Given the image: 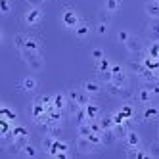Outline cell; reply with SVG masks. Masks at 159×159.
I'll list each match as a JSON object with an SVG mask.
<instances>
[{"label":"cell","instance_id":"obj_1","mask_svg":"<svg viewBox=\"0 0 159 159\" xmlns=\"http://www.w3.org/2000/svg\"><path fill=\"white\" fill-rule=\"evenodd\" d=\"M21 58H23V61L31 67L33 71H40L42 69V65H44V58H42V54L37 52V50H21Z\"/></svg>","mask_w":159,"mask_h":159},{"label":"cell","instance_id":"obj_2","mask_svg":"<svg viewBox=\"0 0 159 159\" xmlns=\"http://www.w3.org/2000/svg\"><path fill=\"white\" fill-rule=\"evenodd\" d=\"M111 83H115L117 86L127 88V84H129V75H127V71L123 69V65H119V63H113L111 65Z\"/></svg>","mask_w":159,"mask_h":159},{"label":"cell","instance_id":"obj_3","mask_svg":"<svg viewBox=\"0 0 159 159\" xmlns=\"http://www.w3.org/2000/svg\"><path fill=\"white\" fill-rule=\"evenodd\" d=\"M79 23H81V19H79L77 12H75L71 6H67L63 12H61V25L67 27V29H75Z\"/></svg>","mask_w":159,"mask_h":159},{"label":"cell","instance_id":"obj_4","mask_svg":"<svg viewBox=\"0 0 159 159\" xmlns=\"http://www.w3.org/2000/svg\"><path fill=\"white\" fill-rule=\"evenodd\" d=\"M67 98L71 102H77L81 107H84L86 104H90V94L86 90H77V88H69L67 90Z\"/></svg>","mask_w":159,"mask_h":159},{"label":"cell","instance_id":"obj_5","mask_svg":"<svg viewBox=\"0 0 159 159\" xmlns=\"http://www.w3.org/2000/svg\"><path fill=\"white\" fill-rule=\"evenodd\" d=\"M77 150L81 153H94L100 150V146H96L88 136H79L77 138Z\"/></svg>","mask_w":159,"mask_h":159},{"label":"cell","instance_id":"obj_6","mask_svg":"<svg viewBox=\"0 0 159 159\" xmlns=\"http://www.w3.org/2000/svg\"><path fill=\"white\" fill-rule=\"evenodd\" d=\"M40 21H42V10L39 6H31V10L25 14V23L33 27V25H39Z\"/></svg>","mask_w":159,"mask_h":159},{"label":"cell","instance_id":"obj_7","mask_svg":"<svg viewBox=\"0 0 159 159\" xmlns=\"http://www.w3.org/2000/svg\"><path fill=\"white\" fill-rule=\"evenodd\" d=\"M125 48H127L130 54H142V50H144V44H142L140 37L130 35V39L127 40V44H125Z\"/></svg>","mask_w":159,"mask_h":159},{"label":"cell","instance_id":"obj_8","mask_svg":"<svg viewBox=\"0 0 159 159\" xmlns=\"http://www.w3.org/2000/svg\"><path fill=\"white\" fill-rule=\"evenodd\" d=\"M50 155H52V157H67V155H69V146H67L65 142H61V140L56 138Z\"/></svg>","mask_w":159,"mask_h":159},{"label":"cell","instance_id":"obj_9","mask_svg":"<svg viewBox=\"0 0 159 159\" xmlns=\"http://www.w3.org/2000/svg\"><path fill=\"white\" fill-rule=\"evenodd\" d=\"M153 92H152V90L150 88H146L144 84L140 86V90H138V92H136V102H140V104H144V106H148V104H152V102H153Z\"/></svg>","mask_w":159,"mask_h":159},{"label":"cell","instance_id":"obj_10","mask_svg":"<svg viewBox=\"0 0 159 159\" xmlns=\"http://www.w3.org/2000/svg\"><path fill=\"white\" fill-rule=\"evenodd\" d=\"M142 119H144V121H157V119H159V106L148 104V106L142 109Z\"/></svg>","mask_w":159,"mask_h":159},{"label":"cell","instance_id":"obj_11","mask_svg":"<svg viewBox=\"0 0 159 159\" xmlns=\"http://www.w3.org/2000/svg\"><path fill=\"white\" fill-rule=\"evenodd\" d=\"M144 12L148 14V17L159 19V0H148L144 6Z\"/></svg>","mask_w":159,"mask_h":159},{"label":"cell","instance_id":"obj_12","mask_svg":"<svg viewBox=\"0 0 159 159\" xmlns=\"http://www.w3.org/2000/svg\"><path fill=\"white\" fill-rule=\"evenodd\" d=\"M84 111H86L88 121H96V119H100V117H102V113H100V106H98V104H92V102L84 106Z\"/></svg>","mask_w":159,"mask_h":159},{"label":"cell","instance_id":"obj_13","mask_svg":"<svg viewBox=\"0 0 159 159\" xmlns=\"http://www.w3.org/2000/svg\"><path fill=\"white\" fill-rule=\"evenodd\" d=\"M83 90H86L90 96L100 94V92H102V83H100V81H84V83H83Z\"/></svg>","mask_w":159,"mask_h":159},{"label":"cell","instance_id":"obj_14","mask_svg":"<svg viewBox=\"0 0 159 159\" xmlns=\"http://www.w3.org/2000/svg\"><path fill=\"white\" fill-rule=\"evenodd\" d=\"M37 86H39V81H37L35 77H25L23 83H21V88H23L25 92H35Z\"/></svg>","mask_w":159,"mask_h":159},{"label":"cell","instance_id":"obj_15","mask_svg":"<svg viewBox=\"0 0 159 159\" xmlns=\"http://www.w3.org/2000/svg\"><path fill=\"white\" fill-rule=\"evenodd\" d=\"M73 31H75V35H77L79 39H86V37L90 35V25L86 23V21H81V23H79Z\"/></svg>","mask_w":159,"mask_h":159},{"label":"cell","instance_id":"obj_16","mask_svg":"<svg viewBox=\"0 0 159 159\" xmlns=\"http://www.w3.org/2000/svg\"><path fill=\"white\" fill-rule=\"evenodd\" d=\"M148 35L152 40H159V19H152L148 25Z\"/></svg>","mask_w":159,"mask_h":159},{"label":"cell","instance_id":"obj_17","mask_svg":"<svg viewBox=\"0 0 159 159\" xmlns=\"http://www.w3.org/2000/svg\"><path fill=\"white\" fill-rule=\"evenodd\" d=\"M115 140H117V136H115V132H113V129L102 130V144H104V146H111Z\"/></svg>","mask_w":159,"mask_h":159},{"label":"cell","instance_id":"obj_18","mask_svg":"<svg viewBox=\"0 0 159 159\" xmlns=\"http://www.w3.org/2000/svg\"><path fill=\"white\" fill-rule=\"evenodd\" d=\"M54 107L58 109H65L67 104H69V98H67V94H54Z\"/></svg>","mask_w":159,"mask_h":159},{"label":"cell","instance_id":"obj_19","mask_svg":"<svg viewBox=\"0 0 159 159\" xmlns=\"http://www.w3.org/2000/svg\"><path fill=\"white\" fill-rule=\"evenodd\" d=\"M117 111L121 113V115H123L125 119H134V113H136V111H134V106H132V104H123V106H121V107H119Z\"/></svg>","mask_w":159,"mask_h":159},{"label":"cell","instance_id":"obj_20","mask_svg":"<svg viewBox=\"0 0 159 159\" xmlns=\"http://www.w3.org/2000/svg\"><path fill=\"white\" fill-rule=\"evenodd\" d=\"M25 48H27V50H37V52H40L42 42H40L37 37H27V44H25ZM25 48H23V50H25Z\"/></svg>","mask_w":159,"mask_h":159},{"label":"cell","instance_id":"obj_21","mask_svg":"<svg viewBox=\"0 0 159 159\" xmlns=\"http://www.w3.org/2000/svg\"><path fill=\"white\" fill-rule=\"evenodd\" d=\"M125 142H127V146H140V136L136 130H129L127 132V138H125Z\"/></svg>","mask_w":159,"mask_h":159},{"label":"cell","instance_id":"obj_22","mask_svg":"<svg viewBox=\"0 0 159 159\" xmlns=\"http://www.w3.org/2000/svg\"><path fill=\"white\" fill-rule=\"evenodd\" d=\"M54 142H56V136L54 134H48V136H44V138H42V150L46 152L48 155H50L52 148H54Z\"/></svg>","mask_w":159,"mask_h":159},{"label":"cell","instance_id":"obj_23","mask_svg":"<svg viewBox=\"0 0 159 159\" xmlns=\"http://www.w3.org/2000/svg\"><path fill=\"white\" fill-rule=\"evenodd\" d=\"M25 44H27V35H23V33H17V35L14 37V46L21 52L25 48Z\"/></svg>","mask_w":159,"mask_h":159},{"label":"cell","instance_id":"obj_24","mask_svg":"<svg viewBox=\"0 0 159 159\" xmlns=\"http://www.w3.org/2000/svg\"><path fill=\"white\" fill-rule=\"evenodd\" d=\"M111 61L107 58H102L100 61H96V73H102V71H111Z\"/></svg>","mask_w":159,"mask_h":159},{"label":"cell","instance_id":"obj_25","mask_svg":"<svg viewBox=\"0 0 159 159\" xmlns=\"http://www.w3.org/2000/svg\"><path fill=\"white\" fill-rule=\"evenodd\" d=\"M104 8L107 10L109 14H115V12H119V8H121V0H106Z\"/></svg>","mask_w":159,"mask_h":159},{"label":"cell","instance_id":"obj_26","mask_svg":"<svg viewBox=\"0 0 159 159\" xmlns=\"http://www.w3.org/2000/svg\"><path fill=\"white\" fill-rule=\"evenodd\" d=\"M0 117H4V119H8V121L16 123V111H12L8 106H2V109H0Z\"/></svg>","mask_w":159,"mask_h":159},{"label":"cell","instance_id":"obj_27","mask_svg":"<svg viewBox=\"0 0 159 159\" xmlns=\"http://www.w3.org/2000/svg\"><path fill=\"white\" fill-rule=\"evenodd\" d=\"M73 119H75V123H77V125H81V123H86V121H88V117H86V111H84V107L77 109V111L73 113Z\"/></svg>","mask_w":159,"mask_h":159},{"label":"cell","instance_id":"obj_28","mask_svg":"<svg viewBox=\"0 0 159 159\" xmlns=\"http://www.w3.org/2000/svg\"><path fill=\"white\" fill-rule=\"evenodd\" d=\"M144 86L150 88L153 96H159V79H155V81H144Z\"/></svg>","mask_w":159,"mask_h":159},{"label":"cell","instance_id":"obj_29","mask_svg":"<svg viewBox=\"0 0 159 159\" xmlns=\"http://www.w3.org/2000/svg\"><path fill=\"white\" fill-rule=\"evenodd\" d=\"M12 121H8L4 117H0V134H6V132H12Z\"/></svg>","mask_w":159,"mask_h":159},{"label":"cell","instance_id":"obj_30","mask_svg":"<svg viewBox=\"0 0 159 159\" xmlns=\"http://www.w3.org/2000/svg\"><path fill=\"white\" fill-rule=\"evenodd\" d=\"M148 56L159 58V40H152V44L148 46Z\"/></svg>","mask_w":159,"mask_h":159},{"label":"cell","instance_id":"obj_31","mask_svg":"<svg viewBox=\"0 0 159 159\" xmlns=\"http://www.w3.org/2000/svg\"><path fill=\"white\" fill-rule=\"evenodd\" d=\"M37 148L33 146V144H27L25 148H23V152H21V155H25V157H37Z\"/></svg>","mask_w":159,"mask_h":159},{"label":"cell","instance_id":"obj_32","mask_svg":"<svg viewBox=\"0 0 159 159\" xmlns=\"http://www.w3.org/2000/svg\"><path fill=\"white\" fill-rule=\"evenodd\" d=\"M10 12H12V4H10V0H0V14L8 16Z\"/></svg>","mask_w":159,"mask_h":159},{"label":"cell","instance_id":"obj_33","mask_svg":"<svg viewBox=\"0 0 159 159\" xmlns=\"http://www.w3.org/2000/svg\"><path fill=\"white\" fill-rule=\"evenodd\" d=\"M130 39V33L129 31H125V29H121L119 33H117V42H121V44H127V40Z\"/></svg>","mask_w":159,"mask_h":159},{"label":"cell","instance_id":"obj_34","mask_svg":"<svg viewBox=\"0 0 159 159\" xmlns=\"http://www.w3.org/2000/svg\"><path fill=\"white\" fill-rule=\"evenodd\" d=\"M12 132H14V136H29V130L25 129V127H21V125H14V129H12Z\"/></svg>","mask_w":159,"mask_h":159},{"label":"cell","instance_id":"obj_35","mask_svg":"<svg viewBox=\"0 0 159 159\" xmlns=\"http://www.w3.org/2000/svg\"><path fill=\"white\" fill-rule=\"evenodd\" d=\"M98 81L104 83V84H107L111 81V71H102V73H98Z\"/></svg>","mask_w":159,"mask_h":159},{"label":"cell","instance_id":"obj_36","mask_svg":"<svg viewBox=\"0 0 159 159\" xmlns=\"http://www.w3.org/2000/svg\"><path fill=\"white\" fill-rule=\"evenodd\" d=\"M148 152H150L152 157H159V140L152 142V144H150V150H148Z\"/></svg>","mask_w":159,"mask_h":159},{"label":"cell","instance_id":"obj_37","mask_svg":"<svg viewBox=\"0 0 159 159\" xmlns=\"http://www.w3.org/2000/svg\"><path fill=\"white\" fill-rule=\"evenodd\" d=\"M90 56H92V60H94V61H100L102 58H106V56H104V50H102V48H94Z\"/></svg>","mask_w":159,"mask_h":159},{"label":"cell","instance_id":"obj_38","mask_svg":"<svg viewBox=\"0 0 159 159\" xmlns=\"http://www.w3.org/2000/svg\"><path fill=\"white\" fill-rule=\"evenodd\" d=\"M107 23H104V21H98V25H96V33H98V35H106V33H107Z\"/></svg>","mask_w":159,"mask_h":159},{"label":"cell","instance_id":"obj_39","mask_svg":"<svg viewBox=\"0 0 159 159\" xmlns=\"http://www.w3.org/2000/svg\"><path fill=\"white\" fill-rule=\"evenodd\" d=\"M98 21H104V23H107L109 21V12L104 8V10H100V14H98Z\"/></svg>","mask_w":159,"mask_h":159},{"label":"cell","instance_id":"obj_40","mask_svg":"<svg viewBox=\"0 0 159 159\" xmlns=\"http://www.w3.org/2000/svg\"><path fill=\"white\" fill-rule=\"evenodd\" d=\"M27 2H29L31 6H40V4L44 2V0H27Z\"/></svg>","mask_w":159,"mask_h":159},{"label":"cell","instance_id":"obj_41","mask_svg":"<svg viewBox=\"0 0 159 159\" xmlns=\"http://www.w3.org/2000/svg\"><path fill=\"white\" fill-rule=\"evenodd\" d=\"M157 136H159V129H157Z\"/></svg>","mask_w":159,"mask_h":159}]
</instances>
